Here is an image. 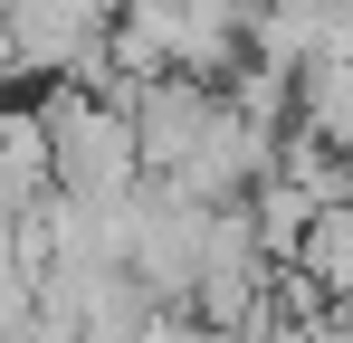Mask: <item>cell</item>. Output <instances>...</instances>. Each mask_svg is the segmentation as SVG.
<instances>
[{
	"instance_id": "1",
	"label": "cell",
	"mask_w": 353,
	"mask_h": 343,
	"mask_svg": "<svg viewBox=\"0 0 353 343\" xmlns=\"http://www.w3.org/2000/svg\"><path fill=\"white\" fill-rule=\"evenodd\" d=\"M39 114H48V143H58V191L67 200H134V191H143L134 105H105V96H86V86H48Z\"/></svg>"
},
{
	"instance_id": "2",
	"label": "cell",
	"mask_w": 353,
	"mask_h": 343,
	"mask_svg": "<svg viewBox=\"0 0 353 343\" xmlns=\"http://www.w3.org/2000/svg\"><path fill=\"white\" fill-rule=\"evenodd\" d=\"M220 86H201V76H163V86H143L134 96V134H143V181H181V172L201 163V143H210V124H220Z\"/></svg>"
},
{
	"instance_id": "3",
	"label": "cell",
	"mask_w": 353,
	"mask_h": 343,
	"mask_svg": "<svg viewBox=\"0 0 353 343\" xmlns=\"http://www.w3.org/2000/svg\"><path fill=\"white\" fill-rule=\"evenodd\" d=\"M0 200H10V220H48L58 210V143H48L39 96L10 105V124H0Z\"/></svg>"
},
{
	"instance_id": "4",
	"label": "cell",
	"mask_w": 353,
	"mask_h": 343,
	"mask_svg": "<svg viewBox=\"0 0 353 343\" xmlns=\"http://www.w3.org/2000/svg\"><path fill=\"white\" fill-rule=\"evenodd\" d=\"M296 267L325 286V305H353V200L315 220V238H305V258H296Z\"/></svg>"
}]
</instances>
